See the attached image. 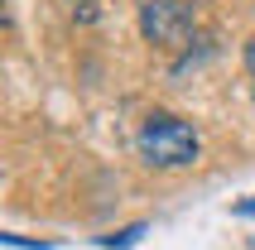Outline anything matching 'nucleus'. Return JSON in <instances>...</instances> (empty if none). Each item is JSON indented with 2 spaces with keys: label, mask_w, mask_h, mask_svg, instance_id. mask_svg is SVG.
<instances>
[{
  "label": "nucleus",
  "mask_w": 255,
  "mask_h": 250,
  "mask_svg": "<svg viewBox=\"0 0 255 250\" xmlns=\"http://www.w3.org/2000/svg\"><path fill=\"white\" fill-rule=\"evenodd\" d=\"M246 72L255 77V34H251V43H246Z\"/></svg>",
  "instance_id": "nucleus-6"
},
{
  "label": "nucleus",
  "mask_w": 255,
  "mask_h": 250,
  "mask_svg": "<svg viewBox=\"0 0 255 250\" xmlns=\"http://www.w3.org/2000/svg\"><path fill=\"white\" fill-rule=\"evenodd\" d=\"M135 149L154 168H188L198 159V130H193V121L173 111H149L140 135H135Z\"/></svg>",
  "instance_id": "nucleus-1"
},
{
  "label": "nucleus",
  "mask_w": 255,
  "mask_h": 250,
  "mask_svg": "<svg viewBox=\"0 0 255 250\" xmlns=\"http://www.w3.org/2000/svg\"><path fill=\"white\" fill-rule=\"evenodd\" d=\"M144 236V226H126V231H116V236H101V246H135Z\"/></svg>",
  "instance_id": "nucleus-3"
},
{
  "label": "nucleus",
  "mask_w": 255,
  "mask_h": 250,
  "mask_svg": "<svg viewBox=\"0 0 255 250\" xmlns=\"http://www.w3.org/2000/svg\"><path fill=\"white\" fill-rule=\"evenodd\" d=\"M198 29V14L178 5V0H144L140 5V34L149 43H164V48H178V43L193 39Z\"/></svg>",
  "instance_id": "nucleus-2"
},
{
  "label": "nucleus",
  "mask_w": 255,
  "mask_h": 250,
  "mask_svg": "<svg viewBox=\"0 0 255 250\" xmlns=\"http://www.w3.org/2000/svg\"><path fill=\"white\" fill-rule=\"evenodd\" d=\"M72 5V19H77V24H92V19H97V0H68Z\"/></svg>",
  "instance_id": "nucleus-4"
},
{
  "label": "nucleus",
  "mask_w": 255,
  "mask_h": 250,
  "mask_svg": "<svg viewBox=\"0 0 255 250\" xmlns=\"http://www.w3.org/2000/svg\"><path fill=\"white\" fill-rule=\"evenodd\" d=\"M236 217H246V222H255V197H241V202H236Z\"/></svg>",
  "instance_id": "nucleus-5"
}]
</instances>
